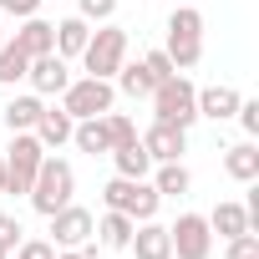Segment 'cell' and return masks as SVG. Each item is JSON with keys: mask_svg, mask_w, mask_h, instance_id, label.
<instances>
[{"mask_svg": "<svg viewBox=\"0 0 259 259\" xmlns=\"http://www.w3.org/2000/svg\"><path fill=\"white\" fill-rule=\"evenodd\" d=\"M168 61L178 66V71H193L198 61H203V16L188 6H173V16H168Z\"/></svg>", "mask_w": 259, "mask_h": 259, "instance_id": "cell-1", "label": "cell"}, {"mask_svg": "<svg viewBox=\"0 0 259 259\" xmlns=\"http://www.w3.org/2000/svg\"><path fill=\"white\" fill-rule=\"evenodd\" d=\"M71 193H76V173H71V163L66 158H41V168H36V183H31V208L36 213H56V208H66L71 203Z\"/></svg>", "mask_w": 259, "mask_h": 259, "instance_id": "cell-2", "label": "cell"}, {"mask_svg": "<svg viewBox=\"0 0 259 259\" xmlns=\"http://www.w3.org/2000/svg\"><path fill=\"white\" fill-rule=\"evenodd\" d=\"M153 122H173V127H193L198 122V87L183 71L153 87Z\"/></svg>", "mask_w": 259, "mask_h": 259, "instance_id": "cell-3", "label": "cell"}, {"mask_svg": "<svg viewBox=\"0 0 259 259\" xmlns=\"http://www.w3.org/2000/svg\"><path fill=\"white\" fill-rule=\"evenodd\" d=\"M122 61H127V31L102 21V31H92V36H87V46H81V66H87V76L112 81Z\"/></svg>", "mask_w": 259, "mask_h": 259, "instance_id": "cell-4", "label": "cell"}, {"mask_svg": "<svg viewBox=\"0 0 259 259\" xmlns=\"http://www.w3.org/2000/svg\"><path fill=\"white\" fill-rule=\"evenodd\" d=\"M102 198H107V208H117V213H127L133 224H143V219H158V188L148 183V178H112L107 188H102Z\"/></svg>", "mask_w": 259, "mask_h": 259, "instance_id": "cell-5", "label": "cell"}, {"mask_svg": "<svg viewBox=\"0 0 259 259\" xmlns=\"http://www.w3.org/2000/svg\"><path fill=\"white\" fill-rule=\"evenodd\" d=\"M41 158H46V148L36 143V133H11V148H6V193H31Z\"/></svg>", "mask_w": 259, "mask_h": 259, "instance_id": "cell-6", "label": "cell"}, {"mask_svg": "<svg viewBox=\"0 0 259 259\" xmlns=\"http://www.w3.org/2000/svg\"><path fill=\"white\" fill-rule=\"evenodd\" d=\"M112 97H117L112 81H102V76H81V81H71V87L61 92V112H66L71 122H81V117H102V112H112Z\"/></svg>", "mask_w": 259, "mask_h": 259, "instance_id": "cell-7", "label": "cell"}, {"mask_svg": "<svg viewBox=\"0 0 259 259\" xmlns=\"http://www.w3.org/2000/svg\"><path fill=\"white\" fill-rule=\"evenodd\" d=\"M168 244H173V259H208L213 254V229L203 213H178V224L168 229Z\"/></svg>", "mask_w": 259, "mask_h": 259, "instance_id": "cell-8", "label": "cell"}, {"mask_svg": "<svg viewBox=\"0 0 259 259\" xmlns=\"http://www.w3.org/2000/svg\"><path fill=\"white\" fill-rule=\"evenodd\" d=\"M92 229H97V219H92L81 203H66V208L51 213V244H56V249H81V244L92 239Z\"/></svg>", "mask_w": 259, "mask_h": 259, "instance_id": "cell-9", "label": "cell"}, {"mask_svg": "<svg viewBox=\"0 0 259 259\" xmlns=\"http://www.w3.org/2000/svg\"><path fill=\"white\" fill-rule=\"evenodd\" d=\"M26 81H31V92L36 97H61L66 87H71V66H66V56H36L31 66H26Z\"/></svg>", "mask_w": 259, "mask_h": 259, "instance_id": "cell-10", "label": "cell"}, {"mask_svg": "<svg viewBox=\"0 0 259 259\" xmlns=\"http://www.w3.org/2000/svg\"><path fill=\"white\" fill-rule=\"evenodd\" d=\"M143 148L153 163H178L188 153V127H173V122H153L143 133Z\"/></svg>", "mask_w": 259, "mask_h": 259, "instance_id": "cell-11", "label": "cell"}, {"mask_svg": "<svg viewBox=\"0 0 259 259\" xmlns=\"http://www.w3.org/2000/svg\"><path fill=\"white\" fill-rule=\"evenodd\" d=\"M133 249L138 259H173V244H168V229L163 224H153V219H143L138 229H133Z\"/></svg>", "mask_w": 259, "mask_h": 259, "instance_id": "cell-12", "label": "cell"}, {"mask_svg": "<svg viewBox=\"0 0 259 259\" xmlns=\"http://www.w3.org/2000/svg\"><path fill=\"white\" fill-rule=\"evenodd\" d=\"M87 36H92V21H81V16H66V21H56V31H51V51L71 61V56H81Z\"/></svg>", "mask_w": 259, "mask_h": 259, "instance_id": "cell-13", "label": "cell"}, {"mask_svg": "<svg viewBox=\"0 0 259 259\" xmlns=\"http://www.w3.org/2000/svg\"><path fill=\"white\" fill-rule=\"evenodd\" d=\"M71 127H76V122H71L61 107H41V117H36L31 133H36L41 148H61V143H71Z\"/></svg>", "mask_w": 259, "mask_h": 259, "instance_id": "cell-14", "label": "cell"}, {"mask_svg": "<svg viewBox=\"0 0 259 259\" xmlns=\"http://www.w3.org/2000/svg\"><path fill=\"white\" fill-rule=\"evenodd\" d=\"M51 31H56L51 21H41V16H26V21H21V31H16L11 41H16V46H21L31 61H36V56H51Z\"/></svg>", "mask_w": 259, "mask_h": 259, "instance_id": "cell-15", "label": "cell"}, {"mask_svg": "<svg viewBox=\"0 0 259 259\" xmlns=\"http://www.w3.org/2000/svg\"><path fill=\"white\" fill-rule=\"evenodd\" d=\"M112 163H117V178H148V173H153V158H148L143 138L122 143V148H112Z\"/></svg>", "mask_w": 259, "mask_h": 259, "instance_id": "cell-16", "label": "cell"}, {"mask_svg": "<svg viewBox=\"0 0 259 259\" xmlns=\"http://www.w3.org/2000/svg\"><path fill=\"white\" fill-rule=\"evenodd\" d=\"M224 173H229L234 183H259V148H254V143L229 148V153H224Z\"/></svg>", "mask_w": 259, "mask_h": 259, "instance_id": "cell-17", "label": "cell"}, {"mask_svg": "<svg viewBox=\"0 0 259 259\" xmlns=\"http://www.w3.org/2000/svg\"><path fill=\"white\" fill-rule=\"evenodd\" d=\"M234 107H239V92H234V87H203V92H198V117L229 122Z\"/></svg>", "mask_w": 259, "mask_h": 259, "instance_id": "cell-18", "label": "cell"}, {"mask_svg": "<svg viewBox=\"0 0 259 259\" xmlns=\"http://www.w3.org/2000/svg\"><path fill=\"white\" fill-rule=\"evenodd\" d=\"M153 188H158V198H183V193L193 188V178H188L183 158H178V163H158V173H153Z\"/></svg>", "mask_w": 259, "mask_h": 259, "instance_id": "cell-19", "label": "cell"}, {"mask_svg": "<svg viewBox=\"0 0 259 259\" xmlns=\"http://www.w3.org/2000/svg\"><path fill=\"white\" fill-rule=\"evenodd\" d=\"M208 229H213L219 239H234V234H254V229H249V213H244V203H219V208L208 213Z\"/></svg>", "mask_w": 259, "mask_h": 259, "instance_id": "cell-20", "label": "cell"}, {"mask_svg": "<svg viewBox=\"0 0 259 259\" xmlns=\"http://www.w3.org/2000/svg\"><path fill=\"white\" fill-rule=\"evenodd\" d=\"M71 143H76L81 153H92V158H97V153H112V143H107V122H102V117H81V122L71 127Z\"/></svg>", "mask_w": 259, "mask_h": 259, "instance_id": "cell-21", "label": "cell"}, {"mask_svg": "<svg viewBox=\"0 0 259 259\" xmlns=\"http://www.w3.org/2000/svg\"><path fill=\"white\" fill-rule=\"evenodd\" d=\"M133 229H138V224L127 219V213L107 208V213H102V224H97L92 234H102V244H107V249H127V244H133Z\"/></svg>", "mask_w": 259, "mask_h": 259, "instance_id": "cell-22", "label": "cell"}, {"mask_svg": "<svg viewBox=\"0 0 259 259\" xmlns=\"http://www.w3.org/2000/svg\"><path fill=\"white\" fill-rule=\"evenodd\" d=\"M41 97L31 92V97H11L6 102V127H11V133H31V127H36V117H41Z\"/></svg>", "mask_w": 259, "mask_h": 259, "instance_id": "cell-23", "label": "cell"}, {"mask_svg": "<svg viewBox=\"0 0 259 259\" xmlns=\"http://www.w3.org/2000/svg\"><path fill=\"white\" fill-rule=\"evenodd\" d=\"M26 66H31V56L6 36V46H0V87H16V81H26Z\"/></svg>", "mask_w": 259, "mask_h": 259, "instance_id": "cell-24", "label": "cell"}, {"mask_svg": "<svg viewBox=\"0 0 259 259\" xmlns=\"http://www.w3.org/2000/svg\"><path fill=\"white\" fill-rule=\"evenodd\" d=\"M117 87H122L127 97H153V87H158V81L148 76V66H143V61H138V66H127V61H122V66H117Z\"/></svg>", "mask_w": 259, "mask_h": 259, "instance_id": "cell-25", "label": "cell"}, {"mask_svg": "<svg viewBox=\"0 0 259 259\" xmlns=\"http://www.w3.org/2000/svg\"><path fill=\"white\" fill-rule=\"evenodd\" d=\"M102 122H107V143H112V148H122V143L138 138V127H133L127 112H102Z\"/></svg>", "mask_w": 259, "mask_h": 259, "instance_id": "cell-26", "label": "cell"}, {"mask_svg": "<svg viewBox=\"0 0 259 259\" xmlns=\"http://www.w3.org/2000/svg\"><path fill=\"white\" fill-rule=\"evenodd\" d=\"M229 249H224V259H259V234H234V239H224Z\"/></svg>", "mask_w": 259, "mask_h": 259, "instance_id": "cell-27", "label": "cell"}, {"mask_svg": "<svg viewBox=\"0 0 259 259\" xmlns=\"http://www.w3.org/2000/svg\"><path fill=\"white\" fill-rule=\"evenodd\" d=\"M143 66H148V76H153V81H168V76H178V66L168 61V51H148V56H143Z\"/></svg>", "mask_w": 259, "mask_h": 259, "instance_id": "cell-28", "label": "cell"}, {"mask_svg": "<svg viewBox=\"0 0 259 259\" xmlns=\"http://www.w3.org/2000/svg\"><path fill=\"white\" fill-rule=\"evenodd\" d=\"M16 259H56V244L51 239H21L16 244Z\"/></svg>", "mask_w": 259, "mask_h": 259, "instance_id": "cell-29", "label": "cell"}, {"mask_svg": "<svg viewBox=\"0 0 259 259\" xmlns=\"http://www.w3.org/2000/svg\"><path fill=\"white\" fill-rule=\"evenodd\" d=\"M76 6H81V11H76L81 21H112V11H117V0H76Z\"/></svg>", "mask_w": 259, "mask_h": 259, "instance_id": "cell-30", "label": "cell"}, {"mask_svg": "<svg viewBox=\"0 0 259 259\" xmlns=\"http://www.w3.org/2000/svg\"><path fill=\"white\" fill-rule=\"evenodd\" d=\"M234 117H239V127H244L249 138H259V102H244V97H239V107H234Z\"/></svg>", "mask_w": 259, "mask_h": 259, "instance_id": "cell-31", "label": "cell"}, {"mask_svg": "<svg viewBox=\"0 0 259 259\" xmlns=\"http://www.w3.org/2000/svg\"><path fill=\"white\" fill-rule=\"evenodd\" d=\"M21 234H26V229H21L11 213H0V249H16V244H21Z\"/></svg>", "mask_w": 259, "mask_h": 259, "instance_id": "cell-32", "label": "cell"}, {"mask_svg": "<svg viewBox=\"0 0 259 259\" xmlns=\"http://www.w3.org/2000/svg\"><path fill=\"white\" fill-rule=\"evenodd\" d=\"M0 11L16 16V21H26V16H36V11H41V0H0Z\"/></svg>", "mask_w": 259, "mask_h": 259, "instance_id": "cell-33", "label": "cell"}, {"mask_svg": "<svg viewBox=\"0 0 259 259\" xmlns=\"http://www.w3.org/2000/svg\"><path fill=\"white\" fill-rule=\"evenodd\" d=\"M56 259H87L81 249H56Z\"/></svg>", "mask_w": 259, "mask_h": 259, "instance_id": "cell-34", "label": "cell"}, {"mask_svg": "<svg viewBox=\"0 0 259 259\" xmlns=\"http://www.w3.org/2000/svg\"><path fill=\"white\" fill-rule=\"evenodd\" d=\"M0 193H6V158H0Z\"/></svg>", "mask_w": 259, "mask_h": 259, "instance_id": "cell-35", "label": "cell"}, {"mask_svg": "<svg viewBox=\"0 0 259 259\" xmlns=\"http://www.w3.org/2000/svg\"><path fill=\"white\" fill-rule=\"evenodd\" d=\"M0 46H6V26H0Z\"/></svg>", "mask_w": 259, "mask_h": 259, "instance_id": "cell-36", "label": "cell"}, {"mask_svg": "<svg viewBox=\"0 0 259 259\" xmlns=\"http://www.w3.org/2000/svg\"><path fill=\"white\" fill-rule=\"evenodd\" d=\"M0 259H11V249H0Z\"/></svg>", "mask_w": 259, "mask_h": 259, "instance_id": "cell-37", "label": "cell"}, {"mask_svg": "<svg viewBox=\"0 0 259 259\" xmlns=\"http://www.w3.org/2000/svg\"><path fill=\"white\" fill-rule=\"evenodd\" d=\"M173 6H183V0H173Z\"/></svg>", "mask_w": 259, "mask_h": 259, "instance_id": "cell-38", "label": "cell"}, {"mask_svg": "<svg viewBox=\"0 0 259 259\" xmlns=\"http://www.w3.org/2000/svg\"><path fill=\"white\" fill-rule=\"evenodd\" d=\"M138 6H143V0H138Z\"/></svg>", "mask_w": 259, "mask_h": 259, "instance_id": "cell-39", "label": "cell"}]
</instances>
